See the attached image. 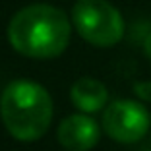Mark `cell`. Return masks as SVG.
<instances>
[{
    "mask_svg": "<svg viewBox=\"0 0 151 151\" xmlns=\"http://www.w3.org/2000/svg\"><path fill=\"white\" fill-rule=\"evenodd\" d=\"M72 22L66 12L50 4H31L18 10L8 23V41L27 58L49 60L68 49Z\"/></svg>",
    "mask_w": 151,
    "mask_h": 151,
    "instance_id": "1",
    "label": "cell"
},
{
    "mask_svg": "<svg viewBox=\"0 0 151 151\" xmlns=\"http://www.w3.org/2000/svg\"><path fill=\"white\" fill-rule=\"evenodd\" d=\"M0 118L18 142H37L52 120V97L41 83L14 80L0 95Z\"/></svg>",
    "mask_w": 151,
    "mask_h": 151,
    "instance_id": "2",
    "label": "cell"
},
{
    "mask_svg": "<svg viewBox=\"0 0 151 151\" xmlns=\"http://www.w3.org/2000/svg\"><path fill=\"white\" fill-rule=\"evenodd\" d=\"M72 25L89 45L109 49L124 37V19L107 0H78L72 8Z\"/></svg>",
    "mask_w": 151,
    "mask_h": 151,
    "instance_id": "3",
    "label": "cell"
},
{
    "mask_svg": "<svg viewBox=\"0 0 151 151\" xmlns=\"http://www.w3.org/2000/svg\"><path fill=\"white\" fill-rule=\"evenodd\" d=\"M151 114L139 101L118 99L103 112V128L109 138L118 143H136L149 132Z\"/></svg>",
    "mask_w": 151,
    "mask_h": 151,
    "instance_id": "4",
    "label": "cell"
},
{
    "mask_svg": "<svg viewBox=\"0 0 151 151\" xmlns=\"http://www.w3.org/2000/svg\"><path fill=\"white\" fill-rule=\"evenodd\" d=\"M58 143L68 151H89L99 143V124L87 114H70L58 124Z\"/></svg>",
    "mask_w": 151,
    "mask_h": 151,
    "instance_id": "5",
    "label": "cell"
},
{
    "mask_svg": "<svg viewBox=\"0 0 151 151\" xmlns=\"http://www.w3.org/2000/svg\"><path fill=\"white\" fill-rule=\"evenodd\" d=\"M70 99L78 111H81L83 114H91L107 107L109 91L105 83L95 78H80L70 89Z\"/></svg>",
    "mask_w": 151,
    "mask_h": 151,
    "instance_id": "6",
    "label": "cell"
},
{
    "mask_svg": "<svg viewBox=\"0 0 151 151\" xmlns=\"http://www.w3.org/2000/svg\"><path fill=\"white\" fill-rule=\"evenodd\" d=\"M134 91L139 99L143 101H151V81H139L134 85Z\"/></svg>",
    "mask_w": 151,
    "mask_h": 151,
    "instance_id": "7",
    "label": "cell"
},
{
    "mask_svg": "<svg viewBox=\"0 0 151 151\" xmlns=\"http://www.w3.org/2000/svg\"><path fill=\"white\" fill-rule=\"evenodd\" d=\"M143 52H145L147 60H149V62H151V31L147 33L145 41H143Z\"/></svg>",
    "mask_w": 151,
    "mask_h": 151,
    "instance_id": "8",
    "label": "cell"
}]
</instances>
